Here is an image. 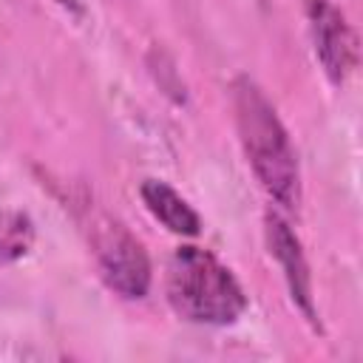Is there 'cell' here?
<instances>
[{
	"label": "cell",
	"mask_w": 363,
	"mask_h": 363,
	"mask_svg": "<svg viewBox=\"0 0 363 363\" xmlns=\"http://www.w3.org/2000/svg\"><path fill=\"white\" fill-rule=\"evenodd\" d=\"M233 113L255 179L281 207L295 210L301 204V170L295 147L272 102L250 77H238L233 82Z\"/></svg>",
	"instance_id": "obj_1"
},
{
	"label": "cell",
	"mask_w": 363,
	"mask_h": 363,
	"mask_svg": "<svg viewBox=\"0 0 363 363\" xmlns=\"http://www.w3.org/2000/svg\"><path fill=\"white\" fill-rule=\"evenodd\" d=\"M139 193H142V201H145V207L150 210V216H153L156 221H162L170 233L187 235V238L199 235V230H201L199 213H196L167 182L145 179Z\"/></svg>",
	"instance_id": "obj_6"
},
{
	"label": "cell",
	"mask_w": 363,
	"mask_h": 363,
	"mask_svg": "<svg viewBox=\"0 0 363 363\" xmlns=\"http://www.w3.org/2000/svg\"><path fill=\"white\" fill-rule=\"evenodd\" d=\"M57 6H62V9H68V11H82V0H54Z\"/></svg>",
	"instance_id": "obj_8"
},
{
	"label": "cell",
	"mask_w": 363,
	"mask_h": 363,
	"mask_svg": "<svg viewBox=\"0 0 363 363\" xmlns=\"http://www.w3.org/2000/svg\"><path fill=\"white\" fill-rule=\"evenodd\" d=\"M306 20L315 45V57L323 74L340 85L357 68V37L346 14L329 0H306Z\"/></svg>",
	"instance_id": "obj_4"
},
{
	"label": "cell",
	"mask_w": 363,
	"mask_h": 363,
	"mask_svg": "<svg viewBox=\"0 0 363 363\" xmlns=\"http://www.w3.org/2000/svg\"><path fill=\"white\" fill-rule=\"evenodd\" d=\"M167 301L190 323L227 326L247 309L235 275L201 247H179L167 264Z\"/></svg>",
	"instance_id": "obj_2"
},
{
	"label": "cell",
	"mask_w": 363,
	"mask_h": 363,
	"mask_svg": "<svg viewBox=\"0 0 363 363\" xmlns=\"http://www.w3.org/2000/svg\"><path fill=\"white\" fill-rule=\"evenodd\" d=\"M91 247L105 284L122 298H145L150 289V258L142 241L116 218L96 213L91 218Z\"/></svg>",
	"instance_id": "obj_3"
},
{
	"label": "cell",
	"mask_w": 363,
	"mask_h": 363,
	"mask_svg": "<svg viewBox=\"0 0 363 363\" xmlns=\"http://www.w3.org/2000/svg\"><path fill=\"white\" fill-rule=\"evenodd\" d=\"M34 247V224L23 210L0 213V264L20 261Z\"/></svg>",
	"instance_id": "obj_7"
},
{
	"label": "cell",
	"mask_w": 363,
	"mask_h": 363,
	"mask_svg": "<svg viewBox=\"0 0 363 363\" xmlns=\"http://www.w3.org/2000/svg\"><path fill=\"white\" fill-rule=\"evenodd\" d=\"M264 224H267L269 252L275 255V261L284 269V281H286V289L292 295V303L301 309V315L309 323H315L318 312H315V298H312V275H309V264H306V255L301 250L298 235L292 233V227L278 213H267Z\"/></svg>",
	"instance_id": "obj_5"
}]
</instances>
